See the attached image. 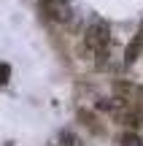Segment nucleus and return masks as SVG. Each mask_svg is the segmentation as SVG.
I'll use <instances>...</instances> for the list:
<instances>
[{
  "mask_svg": "<svg viewBox=\"0 0 143 146\" xmlns=\"http://www.w3.org/2000/svg\"><path fill=\"white\" fill-rule=\"evenodd\" d=\"M84 43L97 57V68H105V57H108V49H111V27H108V22L95 19L89 27H86Z\"/></svg>",
  "mask_w": 143,
  "mask_h": 146,
  "instance_id": "1",
  "label": "nucleus"
},
{
  "mask_svg": "<svg viewBox=\"0 0 143 146\" xmlns=\"http://www.w3.org/2000/svg\"><path fill=\"white\" fill-rule=\"evenodd\" d=\"M43 8H46V14L51 19L65 22L70 16V0H51V3H43Z\"/></svg>",
  "mask_w": 143,
  "mask_h": 146,
  "instance_id": "2",
  "label": "nucleus"
},
{
  "mask_svg": "<svg viewBox=\"0 0 143 146\" xmlns=\"http://www.w3.org/2000/svg\"><path fill=\"white\" fill-rule=\"evenodd\" d=\"M140 52H143V30L132 38V43L127 46V52H124V62H127V65H132L135 60L140 57Z\"/></svg>",
  "mask_w": 143,
  "mask_h": 146,
  "instance_id": "3",
  "label": "nucleus"
},
{
  "mask_svg": "<svg viewBox=\"0 0 143 146\" xmlns=\"http://www.w3.org/2000/svg\"><path fill=\"white\" fill-rule=\"evenodd\" d=\"M76 143V138H73V133H57V135L51 138V146H73Z\"/></svg>",
  "mask_w": 143,
  "mask_h": 146,
  "instance_id": "4",
  "label": "nucleus"
},
{
  "mask_svg": "<svg viewBox=\"0 0 143 146\" xmlns=\"http://www.w3.org/2000/svg\"><path fill=\"white\" fill-rule=\"evenodd\" d=\"M122 146H143V138L135 135V133H127V135L122 138Z\"/></svg>",
  "mask_w": 143,
  "mask_h": 146,
  "instance_id": "5",
  "label": "nucleus"
},
{
  "mask_svg": "<svg viewBox=\"0 0 143 146\" xmlns=\"http://www.w3.org/2000/svg\"><path fill=\"white\" fill-rule=\"evenodd\" d=\"M8 78H11V65L8 62H0V87L8 84Z\"/></svg>",
  "mask_w": 143,
  "mask_h": 146,
  "instance_id": "6",
  "label": "nucleus"
}]
</instances>
